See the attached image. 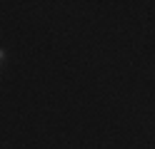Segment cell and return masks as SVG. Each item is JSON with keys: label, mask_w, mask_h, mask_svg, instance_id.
Instances as JSON below:
<instances>
[{"label": "cell", "mask_w": 155, "mask_h": 149, "mask_svg": "<svg viewBox=\"0 0 155 149\" xmlns=\"http://www.w3.org/2000/svg\"><path fill=\"white\" fill-rule=\"evenodd\" d=\"M3 65H5V50L0 47V67H3Z\"/></svg>", "instance_id": "6da1fadb"}]
</instances>
